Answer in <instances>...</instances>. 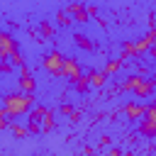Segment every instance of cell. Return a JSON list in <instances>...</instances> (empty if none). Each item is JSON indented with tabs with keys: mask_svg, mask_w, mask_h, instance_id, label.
<instances>
[{
	"mask_svg": "<svg viewBox=\"0 0 156 156\" xmlns=\"http://www.w3.org/2000/svg\"><path fill=\"white\" fill-rule=\"evenodd\" d=\"M34 107V95L32 93H10L2 98V110L7 117H22Z\"/></svg>",
	"mask_w": 156,
	"mask_h": 156,
	"instance_id": "1",
	"label": "cell"
},
{
	"mask_svg": "<svg viewBox=\"0 0 156 156\" xmlns=\"http://www.w3.org/2000/svg\"><path fill=\"white\" fill-rule=\"evenodd\" d=\"M119 90H129V93H134L136 98H149L151 90H154V80H151V78H144V76H129V78L119 85Z\"/></svg>",
	"mask_w": 156,
	"mask_h": 156,
	"instance_id": "2",
	"label": "cell"
},
{
	"mask_svg": "<svg viewBox=\"0 0 156 156\" xmlns=\"http://www.w3.org/2000/svg\"><path fill=\"white\" fill-rule=\"evenodd\" d=\"M139 132H141L144 136H154V134H156V102H149V105L144 107Z\"/></svg>",
	"mask_w": 156,
	"mask_h": 156,
	"instance_id": "3",
	"label": "cell"
},
{
	"mask_svg": "<svg viewBox=\"0 0 156 156\" xmlns=\"http://www.w3.org/2000/svg\"><path fill=\"white\" fill-rule=\"evenodd\" d=\"M61 76L76 83V80H78V78L83 76V71H80V66H78V61H76V58H66V56H63V66H61Z\"/></svg>",
	"mask_w": 156,
	"mask_h": 156,
	"instance_id": "4",
	"label": "cell"
},
{
	"mask_svg": "<svg viewBox=\"0 0 156 156\" xmlns=\"http://www.w3.org/2000/svg\"><path fill=\"white\" fill-rule=\"evenodd\" d=\"M61 66H63V56L58 51H51L44 56V68L51 73V76H61Z\"/></svg>",
	"mask_w": 156,
	"mask_h": 156,
	"instance_id": "5",
	"label": "cell"
},
{
	"mask_svg": "<svg viewBox=\"0 0 156 156\" xmlns=\"http://www.w3.org/2000/svg\"><path fill=\"white\" fill-rule=\"evenodd\" d=\"M15 51H17V41L7 32H2V37H0V58H10Z\"/></svg>",
	"mask_w": 156,
	"mask_h": 156,
	"instance_id": "6",
	"label": "cell"
},
{
	"mask_svg": "<svg viewBox=\"0 0 156 156\" xmlns=\"http://www.w3.org/2000/svg\"><path fill=\"white\" fill-rule=\"evenodd\" d=\"M46 112V107H34V110H29V127H27V132H32V134H37V132H41V115Z\"/></svg>",
	"mask_w": 156,
	"mask_h": 156,
	"instance_id": "7",
	"label": "cell"
},
{
	"mask_svg": "<svg viewBox=\"0 0 156 156\" xmlns=\"http://www.w3.org/2000/svg\"><path fill=\"white\" fill-rule=\"evenodd\" d=\"M154 41H156V32H154V29H149V32H146V37H144V39H139V41L134 44V51H136V56L146 54V51H149V46H151Z\"/></svg>",
	"mask_w": 156,
	"mask_h": 156,
	"instance_id": "8",
	"label": "cell"
},
{
	"mask_svg": "<svg viewBox=\"0 0 156 156\" xmlns=\"http://www.w3.org/2000/svg\"><path fill=\"white\" fill-rule=\"evenodd\" d=\"M17 83H20V93H34V88H37V80L32 78V73L27 71V73H22L20 78H17Z\"/></svg>",
	"mask_w": 156,
	"mask_h": 156,
	"instance_id": "9",
	"label": "cell"
},
{
	"mask_svg": "<svg viewBox=\"0 0 156 156\" xmlns=\"http://www.w3.org/2000/svg\"><path fill=\"white\" fill-rule=\"evenodd\" d=\"M68 15H73V20H78V22H88V12H85V7L80 2L68 5Z\"/></svg>",
	"mask_w": 156,
	"mask_h": 156,
	"instance_id": "10",
	"label": "cell"
},
{
	"mask_svg": "<svg viewBox=\"0 0 156 156\" xmlns=\"http://www.w3.org/2000/svg\"><path fill=\"white\" fill-rule=\"evenodd\" d=\"M85 78H88V83H90L93 88H102V85L107 83V76H105L102 71H90Z\"/></svg>",
	"mask_w": 156,
	"mask_h": 156,
	"instance_id": "11",
	"label": "cell"
},
{
	"mask_svg": "<svg viewBox=\"0 0 156 156\" xmlns=\"http://www.w3.org/2000/svg\"><path fill=\"white\" fill-rule=\"evenodd\" d=\"M124 115H127L129 119H141V115H144V105H139V102H129V105H124Z\"/></svg>",
	"mask_w": 156,
	"mask_h": 156,
	"instance_id": "12",
	"label": "cell"
},
{
	"mask_svg": "<svg viewBox=\"0 0 156 156\" xmlns=\"http://www.w3.org/2000/svg\"><path fill=\"white\" fill-rule=\"evenodd\" d=\"M119 68H122V58H110V61H107V66H105V71H102V73H105V76H107V78H110V76H112V73H117V71H119Z\"/></svg>",
	"mask_w": 156,
	"mask_h": 156,
	"instance_id": "13",
	"label": "cell"
},
{
	"mask_svg": "<svg viewBox=\"0 0 156 156\" xmlns=\"http://www.w3.org/2000/svg\"><path fill=\"white\" fill-rule=\"evenodd\" d=\"M54 129V112H44L41 115V132H51Z\"/></svg>",
	"mask_w": 156,
	"mask_h": 156,
	"instance_id": "14",
	"label": "cell"
},
{
	"mask_svg": "<svg viewBox=\"0 0 156 156\" xmlns=\"http://www.w3.org/2000/svg\"><path fill=\"white\" fill-rule=\"evenodd\" d=\"M7 127L12 129V134H15L17 139H24V136L29 134V132H27V127H22V124H7Z\"/></svg>",
	"mask_w": 156,
	"mask_h": 156,
	"instance_id": "15",
	"label": "cell"
},
{
	"mask_svg": "<svg viewBox=\"0 0 156 156\" xmlns=\"http://www.w3.org/2000/svg\"><path fill=\"white\" fill-rule=\"evenodd\" d=\"M127 56H136V51H134V44H132V41H124V44H122V58H127Z\"/></svg>",
	"mask_w": 156,
	"mask_h": 156,
	"instance_id": "16",
	"label": "cell"
},
{
	"mask_svg": "<svg viewBox=\"0 0 156 156\" xmlns=\"http://www.w3.org/2000/svg\"><path fill=\"white\" fill-rule=\"evenodd\" d=\"M88 88H90V83H88V78H85V76H80V78L76 80V90H78V93H85Z\"/></svg>",
	"mask_w": 156,
	"mask_h": 156,
	"instance_id": "17",
	"label": "cell"
},
{
	"mask_svg": "<svg viewBox=\"0 0 156 156\" xmlns=\"http://www.w3.org/2000/svg\"><path fill=\"white\" fill-rule=\"evenodd\" d=\"M76 39H78V44H80V46H83V49H88V51H90V49H93V44H90V41H88V37H85V34H76Z\"/></svg>",
	"mask_w": 156,
	"mask_h": 156,
	"instance_id": "18",
	"label": "cell"
},
{
	"mask_svg": "<svg viewBox=\"0 0 156 156\" xmlns=\"http://www.w3.org/2000/svg\"><path fill=\"white\" fill-rule=\"evenodd\" d=\"M56 20H58V24H61V27L71 24V17H68V12H58V15H56Z\"/></svg>",
	"mask_w": 156,
	"mask_h": 156,
	"instance_id": "19",
	"label": "cell"
},
{
	"mask_svg": "<svg viewBox=\"0 0 156 156\" xmlns=\"http://www.w3.org/2000/svg\"><path fill=\"white\" fill-rule=\"evenodd\" d=\"M0 71H2V73H10V71H12V63H10L7 58H0Z\"/></svg>",
	"mask_w": 156,
	"mask_h": 156,
	"instance_id": "20",
	"label": "cell"
},
{
	"mask_svg": "<svg viewBox=\"0 0 156 156\" xmlns=\"http://www.w3.org/2000/svg\"><path fill=\"white\" fill-rule=\"evenodd\" d=\"M10 124V119H7V115H5V110H0V129H5Z\"/></svg>",
	"mask_w": 156,
	"mask_h": 156,
	"instance_id": "21",
	"label": "cell"
},
{
	"mask_svg": "<svg viewBox=\"0 0 156 156\" xmlns=\"http://www.w3.org/2000/svg\"><path fill=\"white\" fill-rule=\"evenodd\" d=\"M41 34H44V37H51V27H49V24H46V22H44V24H41Z\"/></svg>",
	"mask_w": 156,
	"mask_h": 156,
	"instance_id": "22",
	"label": "cell"
},
{
	"mask_svg": "<svg viewBox=\"0 0 156 156\" xmlns=\"http://www.w3.org/2000/svg\"><path fill=\"white\" fill-rule=\"evenodd\" d=\"M71 112H73L71 105H61V115H71Z\"/></svg>",
	"mask_w": 156,
	"mask_h": 156,
	"instance_id": "23",
	"label": "cell"
},
{
	"mask_svg": "<svg viewBox=\"0 0 156 156\" xmlns=\"http://www.w3.org/2000/svg\"><path fill=\"white\" fill-rule=\"evenodd\" d=\"M110 156H122V151H119V149H112V151H110Z\"/></svg>",
	"mask_w": 156,
	"mask_h": 156,
	"instance_id": "24",
	"label": "cell"
},
{
	"mask_svg": "<svg viewBox=\"0 0 156 156\" xmlns=\"http://www.w3.org/2000/svg\"><path fill=\"white\" fill-rule=\"evenodd\" d=\"M0 37H2V29H0Z\"/></svg>",
	"mask_w": 156,
	"mask_h": 156,
	"instance_id": "25",
	"label": "cell"
}]
</instances>
